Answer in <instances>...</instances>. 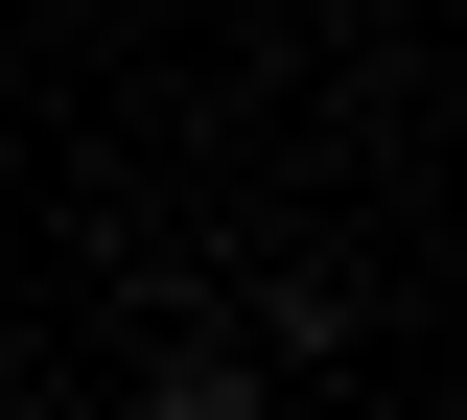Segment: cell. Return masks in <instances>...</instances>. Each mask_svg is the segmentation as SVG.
<instances>
[{
    "label": "cell",
    "mask_w": 467,
    "mask_h": 420,
    "mask_svg": "<svg viewBox=\"0 0 467 420\" xmlns=\"http://www.w3.org/2000/svg\"><path fill=\"white\" fill-rule=\"evenodd\" d=\"M140 420H281V397H257V351H140Z\"/></svg>",
    "instance_id": "6da1fadb"
}]
</instances>
